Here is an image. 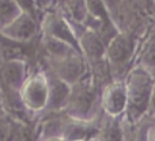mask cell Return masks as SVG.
I'll return each mask as SVG.
<instances>
[{
	"instance_id": "6da1fadb",
	"label": "cell",
	"mask_w": 155,
	"mask_h": 141,
	"mask_svg": "<svg viewBox=\"0 0 155 141\" xmlns=\"http://www.w3.org/2000/svg\"><path fill=\"white\" fill-rule=\"evenodd\" d=\"M155 79L143 68L135 65L124 77L127 90V111L124 120L137 122L150 115Z\"/></svg>"
},
{
	"instance_id": "7a4b0ae2",
	"label": "cell",
	"mask_w": 155,
	"mask_h": 141,
	"mask_svg": "<svg viewBox=\"0 0 155 141\" xmlns=\"http://www.w3.org/2000/svg\"><path fill=\"white\" fill-rule=\"evenodd\" d=\"M63 111L70 117L83 121H95L102 113L101 110V90L97 87L90 73L78 83L71 85Z\"/></svg>"
},
{
	"instance_id": "3957f363",
	"label": "cell",
	"mask_w": 155,
	"mask_h": 141,
	"mask_svg": "<svg viewBox=\"0 0 155 141\" xmlns=\"http://www.w3.org/2000/svg\"><path fill=\"white\" fill-rule=\"evenodd\" d=\"M140 40L129 33L118 31L106 45L105 59L113 80H124L135 67Z\"/></svg>"
},
{
	"instance_id": "277c9868",
	"label": "cell",
	"mask_w": 155,
	"mask_h": 141,
	"mask_svg": "<svg viewBox=\"0 0 155 141\" xmlns=\"http://www.w3.org/2000/svg\"><path fill=\"white\" fill-rule=\"evenodd\" d=\"M19 95L25 107L33 117L37 118L46 110L49 101V85L45 71L40 64L31 69L26 82L19 90Z\"/></svg>"
},
{
	"instance_id": "5b68a950",
	"label": "cell",
	"mask_w": 155,
	"mask_h": 141,
	"mask_svg": "<svg viewBox=\"0 0 155 141\" xmlns=\"http://www.w3.org/2000/svg\"><path fill=\"white\" fill-rule=\"evenodd\" d=\"M40 65L49 69L59 79L68 83L70 85L75 84L90 73L87 61L82 56V53L78 50H74L71 53L65 54V56L60 57V59H56L49 62H44Z\"/></svg>"
},
{
	"instance_id": "8992f818",
	"label": "cell",
	"mask_w": 155,
	"mask_h": 141,
	"mask_svg": "<svg viewBox=\"0 0 155 141\" xmlns=\"http://www.w3.org/2000/svg\"><path fill=\"white\" fill-rule=\"evenodd\" d=\"M3 37L16 43H31L41 34V22L34 15L21 12L7 27L0 31Z\"/></svg>"
},
{
	"instance_id": "52a82bcc",
	"label": "cell",
	"mask_w": 155,
	"mask_h": 141,
	"mask_svg": "<svg viewBox=\"0 0 155 141\" xmlns=\"http://www.w3.org/2000/svg\"><path fill=\"white\" fill-rule=\"evenodd\" d=\"M41 34L63 41L79 50V42L75 30L61 12H51L44 16L41 21Z\"/></svg>"
},
{
	"instance_id": "ba28073f",
	"label": "cell",
	"mask_w": 155,
	"mask_h": 141,
	"mask_svg": "<svg viewBox=\"0 0 155 141\" xmlns=\"http://www.w3.org/2000/svg\"><path fill=\"white\" fill-rule=\"evenodd\" d=\"M101 110L112 117H124L127 111V90L124 80H112L102 88Z\"/></svg>"
},
{
	"instance_id": "9c48e42d",
	"label": "cell",
	"mask_w": 155,
	"mask_h": 141,
	"mask_svg": "<svg viewBox=\"0 0 155 141\" xmlns=\"http://www.w3.org/2000/svg\"><path fill=\"white\" fill-rule=\"evenodd\" d=\"M31 69L25 60H0V88L19 91Z\"/></svg>"
},
{
	"instance_id": "30bf717a",
	"label": "cell",
	"mask_w": 155,
	"mask_h": 141,
	"mask_svg": "<svg viewBox=\"0 0 155 141\" xmlns=\"http://www.w3.org/2000/svg\"><path fill=\"white\" fill-rule=\"evenodd\" d=\"M78 42H79V50L86 59L87 64H93L105 59L107 43L97 33L88 29H83L78 34Z\"/></svg>"
},
{
	"instance_id": "8fae6325",
	"label": "cell",
	"mask_w": 155,
	"mask_h": 141,
	"mask_svg": "<svg viewBox=\"0 0 155 141\" xmlns=\"http://www.w3.org/2000/svg\"><path fill=\"white\" fill-rule=\"evenodd\" d=\"M97 141H124L123 136V118L112 117L102 111L95 121Z\"/></svg>"
},
{
	"instance_id": "7c38bea8",
	"label": "cell",
	"mask_w": 155,
	"mask_h": 141,
	"mask_svg": "<svg viewBox=\"0 0 155 141\" xmlns=\"http://www.w3.org/2000/svg\"><path fill=\"white\" fill-rule=\"evenodd\" d=\"M135 65L147 71L155 79V23L140 40Z\"/></svg>"
},
{
	"instance_id": "4fadbf2b",
	"label": "cell",
	"mask_w": 155,
	"mask_h": 141,
	"mask_svg": "<svg viewBox=\"0 0 155 141\" xmlns=\"http://www.w3.org/2000/svg\"><path fill=\"white\" fill-rule=\"evenodd\" d=\"M44 71H45L46 79H48V85H49V101H48L46 110H63L65 103H67L68 95H70V91H71V85L68 83L63 82L61 79H59L56 75L52 73L46 68H44Z\"/></svg>"
},
{
	"instance_id": "5bb4252c",
	"label": "cell",
	"mask_w": 155,
	"mask_h": 141,
	"mask_svg": "<svg viewBox=\"0 0 155 141\" xmlns=\"http://www.w3.org/2000/svg\"><path fill=\"white\" fill-rule=\"evenodd\" d=\"M155 122L151 115L142 118L137 122H128L123 118V136L124 141H147L150 126Z\"/></svg>"
},
{
	"instance_id": "9a60e30c",
	"label": "cell",
	"mask_w": 155,
	"mask_h": 141,
	"mask_svg": "<svg viewBox=\"0 0 155 141\" xmlns=\"http://www.w3.org/2000/svg\"><path fill=\"white\" fill-rule=\"evenodd\" d=\"M22 10L19 8L16 0H0V31L7 27Z\"/></svg>"
},
{
	"instance_id": "2e32d148",
	"label": "cell",
	"mask_w": 155,
	"mask_h": 141,
	"mask_svg": "<svg viewBox=\"0 0 155 141\" xmlns=\"http://www.w3.org/2000/svg\"><path fill=\"white\" fill-rule=\"evenodd\" d=\"M102 3H104V5L106 7L107 12H109L110 18H112V21L114 19L116 14H117L118 8H120V4L123 0H101Z\"/></svg>"
},
{
	"instance_id": "e0dca14e",
	"label": "cell",
	"mask_w": 155,
	"mask_h": 141,
	"mask_svg": "<svg viewBox=\"0 0 155 141\" xmlns=\"http://www.w3.org/2000/svg\"><path fill=\"white\" fill-rule=\"evenodd\" d=\"M147 141H155V122L150 126L147 133Z\"/></svg>"
},
{
	"instance_id": "ac0fdd59",
	"label": "cell",
	"mask_w": 155,
	"mask_h": 141,
	"mask_svg": "<svg viewBox=\"0 0 155 141\" xmlns=\"http://www.w3.org/2000/svg\"><path fill=\"white\" fill-rule=\"evenodd\" d=\"M150 115H151L153 118H155V82H154V90H153V99H151Z\"/></svg>"
},
{
	"instance_id": "d6986e66",
	"label": "cell",
	"mask_w": 155,
	"mask_h": 141,
	"mask_svg": "<svg viewBox=\"0 0 155 141\" xmlns=\"http://www.w3.org/2000/svg\"><path fill=\"white\" fill-rule=\"evenodd\" d=\"M5 115V110H4V104H3V98H2V91H0V118Z\"/></svg>"
},
{
	"instance_id": "ffe728a7",
	"label": "cell",
	"mask_w": 155,
	"mask_h": 141,
	"mask_svg": "<svg viewBox=\"0 0 155 141\" xmlns=\"http://www.w3.org/2000/svg\"><path fill=\"white\" fill-rule=\"evenodd\" d=\"M42 141H67L61 137H53V139H46V140H42Z\"/></svg>"
},
{
	"instance_id": "44dd1931",
	"label": "cell",
	"mask_w": 155,
	"mask_h": 141,
	"mask_svg": "<svg viewBox=\"0 0 155 141\" xmlns=\"http://www.w3.org/2000/svg\"><path fill=\"white\" fill-rule=\"evenodd\" d=\"M86 141H97V140L94 139V137H91V139H88V140H86Z\"/></svg>"
}]
</instances>
